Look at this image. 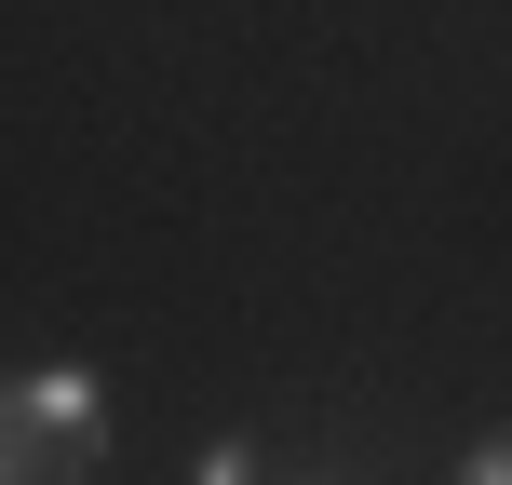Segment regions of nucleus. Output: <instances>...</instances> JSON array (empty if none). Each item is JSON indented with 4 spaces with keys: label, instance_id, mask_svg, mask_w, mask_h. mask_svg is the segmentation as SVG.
<instances>
[{
    "label": "nucleus",
    "instance_id": "2",
    "mask_svg": "<svg viewBox=\"0 0 512 485\" xmlns=\"http://www.w3.org/2000/svg\"><path fill=\"white\" fill-rule=\"evenodd\" d=\"M459 485H512V432H472V459H459Z\"/></svg>",
    "mask_w": 512,
    "mask_h": 485
},
{
    "label": "nucleus",
    "instance_id": "1",
    "mask_svg": "<svg viewBox=\"0 0 512 485\" xmlns=\"http://www.w3.org/2000/svg\"><path fill=\"white\" fill-rule=\"evenodd\" d=\"M0 472L14 485L108 472V391H95V364H27V378L0 391Z\"/></svg>",
    "mask_w": 512,
    "mask_h": 485
}]
</instances>
